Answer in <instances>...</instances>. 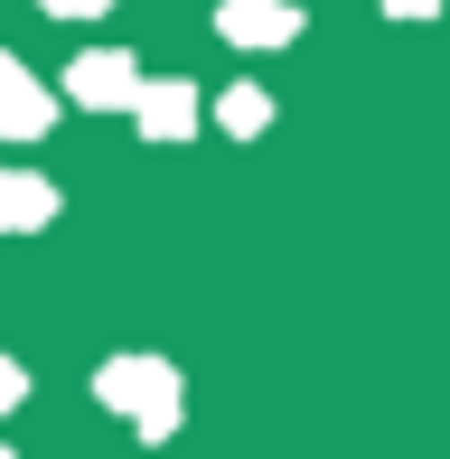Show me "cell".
<instances>
[{
  "label": "cell",
  "instance_id": "cell-9",
  "mask_svg": "<svg viewBox=\"0 0 450 459\" xmlns=\"http://www.w3.org/2000/svg\"><path fill=\"white\" fill-rule=\"evenodd\" d=\"M19 403H29V375H19L10 357H0V412H19Z\"/></svg>",
  "mask_w": 450,
  "mask_h": 459
},
{
  "label": "cell",
  "instance_id": "cell-11",
  "mask_svg": "<svg viewBox=\"0 0 450 459\" xmlns=\"http://www.w3.org/2000/svg\"><path fill=\"white\" fill-rule=\"evenodd\" d=\"M0 459H19V450H0Z\"/></svg>",
  "mask_w": 450,
  "mask_h": 459
},
{
  "label": "cell",
  "instance_id": "cell-6",
  "mask_svg": "<svg viewBox=\"0 0 450 459\" xmlns=\"http://www.w3.org/2000/svg\"><path fill=\"white\" fill-rule=\"evenodd\" d=\"M56 216V187L38 169H0V235H38Z\"/></svg>",
  "mask_w": 450,
  "mask_h": 459
},
{
  "label": "cell",
  "instance_id": "cell-3",
  "mask_svg": "<svg viewBox=\"0 0 450 459\" xmlns=\"http://www.w3.org/2000/svg\"><path fill=\"white\" fill-rule=\"evenodd\" d=\"M48 122H56V94L0 48V141H48Z\"/></svg>",
  "mask_w": 450,
  "mask_h": 459
},
{
  "label": "cell",
  "instance_id": "cell-1",
  "mask_svg": "<svg viewBox=\"0 0 450 459\" xmlns=\"http://www.w3.org/2000/svg\"><path fill=\"white\" fill-rule=\"evenodd\" d=\"M94 394H104V412H122L141 441H178V422H188V394H178L169 357H104L94 366Z\"/></svg>",
  "mask_w": 450,
  "mask_h": 459
},
{
  "label": "cell",
  "instance_id": "cell-10",
  "mask_svg": "<svg viewBox=\"0 0 450 459\" xmlns=\"http://www.w3.org/2000/svg\"><path fill=\"white\" fill-rule=\"evenodd\" d=\"M394 19H441V0H385Z\"/></svg>",
  "mask_w": 450,
  "mask_h": 459
},
{
  "label": "cell",
  "instance_id": "cell-8",
  "mask_svg": "<svg viewBox=\"0 0 450 459\" xmlns=\"http://www.w3.org/2000/svg\"><path fill=\"white\" fill-rule=\"evenodd\" d=\"M38 10H48V19H104L113 0H38Z\"/></svg>",
  "mask_w": 450,
  "mask_h": 459
},
{
  "label": "cell",
  "instance_id": "cell-2",
  "mask_svg": "<svg viewBox=\"0 0 450 459\" xmlns=\"http://www.w3.org/2000/svg\"><path fill=\"white\" fill-rule=\"evenodd\" d=\"M66 94L85 103V113H132V94H141V66H132L122 48H85V56L66 66Z\"/></svg>",
  "mask_w": 450,
  "mask_h": 459
},
{
  "label": "cell",
  "instance_id": "cell-5",
  "mask_svg": "<svg viewBox=\"0 0 450 459\" xmlns=\"http://www.w3.org/2000/svg\"><path fill=\"white\" fill-rule=\"evenodd\" d=\"M216 38H235V48H291L300 0H216Z\"/></svg>",
  "mask_w": 450,
  "mask_h": 459
},
{
  "label": "cell",
  "instance_id": "cell-7",
  "mask_svg": "<svg viewBox=\"0 0 450 459\" xmlns=\"http://www.w3.org/2000/svg\"><path fill=\"white\" fill-rule=\"evenodd\" d=\"M216 122H225V132H235V141L273 132V94H263V85H225V103H216Z\"/></svg>",
  "mask_w": 450,
  "mask_h": 459
},
{
  "label": "cell",
  "instance_id": "cell-4",
  "mask_svg": "<svg viewBox=\"0 0 450 459\" xmlns=\"http://www.w3.org/2000/svg\"><path fill=\"white\" fill-rule=\"evenodd\" d=\"M132 122H141L151 141H188L197 122H207V103H197V85H188V75H151V85L132 94Z\"/></svg>",
  "mask_w": 450,
  "mask_h": 459
}]
</instances>
